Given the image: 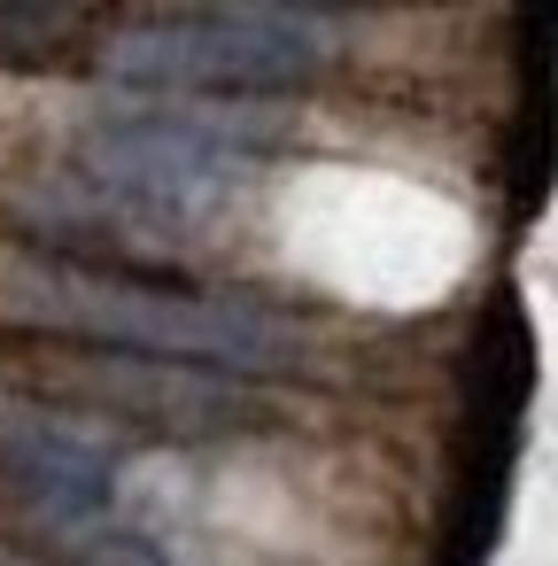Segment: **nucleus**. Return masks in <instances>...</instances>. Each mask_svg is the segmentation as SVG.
Instances as JSON below:
<instances>
[{"label":"nucleus","instance_id":"2","mask_svg":"<svg viewBox=\"0 0 558 566\" xmlns=\"http://www.w3.org/2000/svg\"><path fill=\"white\" fill-rule=\"evenodd\" d=\"M17 303L40 326L86 334L117 357L148 365H218L241 380H272L303 365V326L256 295L187 287L164 272H94V264H24Z\"/></svg>","mask_w":558,"mask_h":566},{"label":"nucleus","instance_id":"6","mask_svg":"<svg viewBox=\"0 0 558 566\" xmlns=\"http://www.w3.org/2000/svg\"><path fill=\"white\" fill-rule=\"evenodd\" d=\"M0 566H9V558H0Z\"/></svg>","mask_w":558,"mask_h":566},{"label":"nucleus","instance_id":"3","mask_svg":"<svg viewBox=\"0 0 558 566\" xmlns=\"http://www.w3.org/2000/svg\"><path fill=\"white\" fill-rule=\"evenodd\" d=\"M341 17L318 9H179L133 17L102 48V78L140 102H272L326 71Z\"/></svg>","mask_w":558,"mask_h":566},{"label":"nucleus","instance_id":"5","mask_svg":"<svg viewBox=\"0 0 558 566\" xmlns=\"http://www.w3.org/2000/svg\"><path fill=\"white\" fill-rule=\"evenodd\" d=\"M102 396L164 434H233L256 419V396L233 388L225 373H194V365H148V357H117L102 373Z\"/></svg>","mask_w":558,"mask_h":566},{"label":"nucleus","instance_id":"1","mask_svg":"<svg viewBox=\"0 0 558 566\" xmlns=\"http://www.w3.org/2000/svg\"><path fill=\"white\" fill-rule=\"evenodd\" d=\"M272 102H148L109 109L78 140V187L71 218H117V226H210L249 171L280 148Z\"/></svg>","mask_w":558,"mask_h":566},{"label":"nucleus","instance_id":"4","mask_svg":"<svg viewBox=\"0 0 558 566\" xmlns=\"http://www.w3.org/2000/svg\"><path fill=\"white\" fill-rule=\"evenodd\" d=\"M0 481L71 551L117 520V450L71 411H0Z\"/></svg>","mask_w":558,"mask_h":566}]
</instances>
